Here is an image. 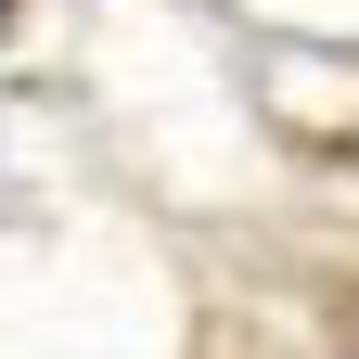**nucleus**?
Here are the masks:
<instances>
[{
	"mask_svg": "<svg viewBox=\"0 0 359 359\" xmlns=\"http://www.w3.org/2000/svg\"><path fill=\"white\" fill-rule=\"evenodd\" d=\"M0 13H13V0H0Z\"/></svg>",
	"mask_w": 359,
	"mask_h": 359,
	"instance_id": "obj_1",
	"label": "nucleus"
}]
</instances>
